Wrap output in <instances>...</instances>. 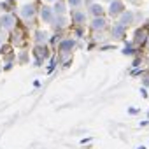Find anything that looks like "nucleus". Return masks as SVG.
Wrapping results in <instances>:
<instances>
[{
    "label": "nucleus",
    "mask_w": 149,
    "mask_h": 149,
    "mask_svg": "<svg viewBox=\"0 0 149 149\" xmlns=\"http://www.w3.org/2000/svg\"><path fill=\"white\" fill-rule=\"evenodd\" d=\"M112 35H114L116 39H121V37L125 35V25H123L121 21L114 25V28H112Z\"/></svg>",
    "instance_id": "nucleus-4"
},
{
    "label": "nucleus",
    "mask_w": 149,
    "mask_h": 149,
    "mask_svg": "<svg viewBox=\"0 0 149 149\" xmlns=\"http://www.w3.org/2000/svg\"><path fill=\"white\" fill-rule=\"evenodd\" d=\"M33 13H35V11H33V6H32V4H26V6H23V7H21V16H23V18H26V19H28V18H32V16H33Z\"/></svg>",
    "instance_id": "nucleus-8"
},
{
    "label": "nucleus",
    "mask_w": 149,
    "mask_h": 149,
    "mask_svg": "<svg viewBox=\"0 0 149 149\" xmlns=\"http://www.w3.org/2000/svg\"><path fill=\"white\" fill-rule=\"evenodd\" d=\"M46 39H47V33H46V32H37V33H35V40H37L39 44L46 42Z\"/></svg>",
    "instance_id": "nucleus-11"
},
{
    "label": "nucleus",
    "mask_w": 149,
    "mask_h": 149,
    "mask_svg": "<svg viewBox=\"0 0 149 149\" xmlns=\"http://www.w3.org/2000/svg\"><path fill=\"white\" fill-rule=\"evenodd\" d=\"M74 46H76V42H74V39H68V40H63L61 44H60V51L61 53H68Z\"/></svg>",
    "instance_id": "nucleus-7"
},
{
    "label": "nucleus",
    "mask_w": 149,
    "mask_h": 149,
    "mask_svg": "<svg viewBox=\"0 0 149 149\" xmlns=\"http://www.w3.org/2000/svg\"><path fill=\"white\" fill-rule=\"evenodd\" d=\"M0 26L6 28V30H11L14 26V16L13 14H4L0 18Z\"/></svg>",
    "instance_id": "nucleus-2"
},
{
    "label": "nucleus",
    "mask_w": 149,
    "mask_h": 149,
    "mask_svg": "<svg viewBox=\"0 0 149 149\" xmlns=\"http://www.w3.org/2000/svg\"><path fill=\"white\" fill-rule=\"evenodd\" d=\"M91 28H93V30H104V28H105V19H104L102 16L95 18V19L91 21Z\"/></svg>",
    "instance_id": "nucleus-6"
},
{
    "label": "nucleus",
    "mask_w": 149,
    "mask_h": 149,
    "mask_svg": "<svg viewBox=\"0 0 149 149\" xmlns=\"http://www.w3.org/2000/svg\"><path fill=\"white\" fill-rule=\"evenodd\" d=\"M102 11H104V9H102L100 6H97V4H91V7H90V13H91V14H95L97 18H98V16H102Z\"/></svg>",
    "instance_id": "nucleus-10"
},
{
    "label": "nucleus",
    "mask_w": 149,
    "mask_h": 149,
    "mask_svg": "<svg viewBox=\"0 0 149 149\" xmlns=\"http://www.w3.org/2000/svg\"><path fill=\"white\" fill-rule=\"evenodd\" d=\"M54 9H49V7H44L42 9V13H40V16H42V19L44 21H47V23H53L54 21Z\"/></svg>",
    "instance_id": "nucleus-3"
},
{
    "label": "nucleus",
    "mask_w": 149,
    "mask_h": 149,
    "mask_svg": "<svg viewBox=\"0 0 149 149\" xmlns=\"http://www.w3.org/2000/svg\"><path fill=\"white\" fill-rule=\"evenodd\" d=\"M81 2H83V0H68V6L70 7H79Z\"/></svg>",
    "instance_id": "nucleus-13"
},
{
    "label": "nucleus",
    "mask_w": 149,
    "mask_h": 149,
    "mask_svg": "<svg viewBox=\"0 0 149 149\" xmlns=\"http://www.w3.org/2000/svg\"><path fill=\"white\" fill-rule=\"evenodd\" d=\"M142 83H144V86H149V74L144 77V81H142Z\"/></svg>",
    "instance_id": "nucleus-14"
},
{
    "label": "nucleus",
    "mask_w": 149,
    "mask_h": 149,
    "mask_svg": "<svg viewBox=\"0 0 149 149\" xmlns=\"http://www.w3.org/2000/svg\"><path fill=\"white\" fill-rule=\"evenodd\" d=\"M47 2H54V0H47Z\"/></svg>",
    "instance_id": "nucleus-16"
},
{
    "label": "nucleus",
    "mask_w": 149,
    "mask_h": 149,
    "mask_svg": "<svg viewBox=\"0 0 149 149\" xmlns=\"http://www.w3.org/2000/svg\"><path fill=\"white\" fill-rule=\"evenodd\" d=\"M72 19H74V23H76V25H83L84 19H86V14L81 13V11H74L72 13Z\"/></svg>",
    "instance_id": "nucleus-5"
},
{
    "label": "nucleus",
    "mask_w": 149,
    "mask_h": 149,
    "mask_svg": "<svg viewBox=\"0 0 149 149\" xmlns=\"http://www.w3.org/2000/svg\"><path fill=\"white\" fill-rule=\"evenodd\" d=\"M126 2H130V4H139L140 0H126Z\"/></svg>",
    "instance_id": "nucleus-15"
},
{
    "label": "nucleus",
    "mask_w": 149,
    "mask_h": 149,
    "mask_svg": "<svg viewBox=\"0 0 149 149\" xmlns=\"http://www.w3.org/2000/svg\"><path fill=\"white\" fill-rule=\"evenodd\" d=\"M54 13H56V14H63V13H65V6H63V4H58V6L54 7Z\"/></svg>",
    "instance_id": "nucleus-12"
},
{
    "label": "nucleus",
    "mask_w": 149,
    "mask_h": 149,
    "mask_svg": "<svg viewBox=\"0 0 149 149\" xmlns=\"http://www.w3.org/2000/svg\"><path fill=\"white\" fill-rule=\"evenodd\" d=\"M125 13V7H123V4H121V0H112L111 2V7H109V14L112 16V18H118V16H121Z\"/></svg>",
    "instance_id": "nucleus-1"
},
{
    "label": "nucleus",
    "mask_w": 149,
    "mask_h": 149,
    "mask_svg": "<svg viewBox=\"0 0 149 149\" xmlns=\"http://www.w3.org/2000/svg\"><path fill=\"white\" fill-rule=\"evenodd\" d=\"M132 21H133V14H132V13H123V14H121V23H123L125 26H126L128 23H132Z\"/></svg>",
    "instance_id": "nucleus-9"
}]
</instances>
